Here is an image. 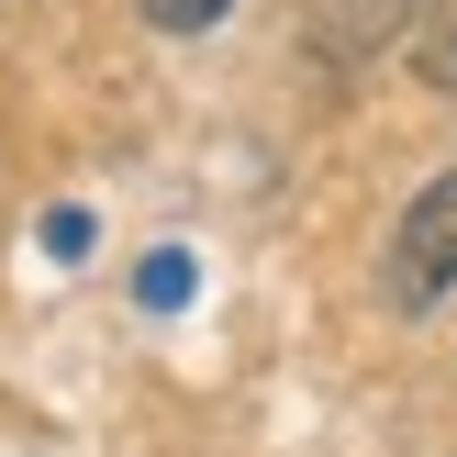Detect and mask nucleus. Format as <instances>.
I'll use <instances>...</instances> for the list:
<instances>
[{"label":"nucleus","mask_w":457,"mask_h":457,"mask_svg":"<svg viewBox=\"0 0 457 457\" xmlns=\"http://www.w3.org/2000/svg\"><path fill=\"white\" fill-rule=\"evenodd\" d=\"M446 290H457V168L424 179V201L402 212V235H391V302L402 312H436Z\"/></svg>","instance_id":"obj_1"},{"label":"nucleus","mask_w":457,"mask_h":457,"mask_svg":"<svg viewBox=\"0 0 457 457\" xmlns=\"http://www.w3.org/2000/svg\"><path fill=\"white\" fill-rule=\"evenodd\" d=\"M436 12V0H312V22H302V45L324 67H379L413 22Z\"/></svg>","instance_id":"obj_2"},{"label":"nucleus","mask_w":457,"mask_h":457,"mask_svg":"<svg viewBox=\"0 0 457 457\" xmlns=\"http://www.w3.org/2000/svg\"><path fill=\"white\" fill-rule=\"evenodd\" d=\"M134 290H145V312H179V302H190V257H179V245H156V257L134 268Z\"/></svg>","instance_id":"obj_3"},{"label":"nucleus","mask_w":457,"mask_h":457,"mask_svg":"<svg viewBox=\"0 0 457 457\" xmlns=\"http://www.w3.org/2000/svg\"><path fill=\"white\" fill-rule=\"evenodd\" d=\"M424 79L457 89V0H436V12H424Z\"/></svg>","instance_id":"obj_4"},{"label":"nucleus","mask_w":457,"mask_h":457,"mask_svg":"<svg viewBox=\"0 0 457 457\" xmlns=\"http://www.w3.org/2000/svg\"><path fill=\"white\" fill-rule=\"evenodd\" d=\"M223 12H235V0H145V22H156V34H212Z\"/></svg>","instance_id":"obj_5"},{"label":"nucleus","mask_w":457,"mask_h":457,"mask_svg":"<svg viewBox=\"0 0 457 457\" xmlns=\"http://www.w3.org/2000/svg\"><path fill=\"white\" fill-rule=\"evenodd\" d=\"M45 245H56V257H79V245H89V212H79V201H67V212H45Z\"/></svg>","instance_id":"obj_6"}]
</instances>
